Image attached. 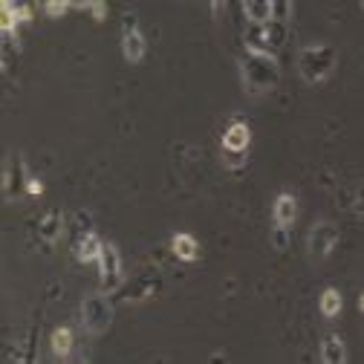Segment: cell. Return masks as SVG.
<instances>
[{"label":"cell","instance_id":"3","mask_svg":"<svg viewBox=\"0 0 364 364\" xmlns=\"http://www.w3.org/2000/svg\"><path fill=\"white\" fill-rule=\"evenodd\" d=\"M249 145H252V127L246 119H232L223 130V139H220V151L223 159L232 171H240L249 159Z\"/></svg>","mask_w":364,"mask_h":364},{"label":"cell","instance_id":"4","mask_svg":"<svg viewBox=\"0 0 364 364\" xmlns=\"http://www.w3.org/2000/svg\"><path fill=\"white\" fill-rule=\"evenodd\" d=\"M81 327L87 336H102L113 324V298L107 292H93L81 301Z\"/></svg>","mask_w":364,"mask_h":364},{"label":"cell","instance_id":"5","mask_svg":"<svg viewBox=\"0 0 364 364\" xmlns=\"http://www.w3.org/2000/svg\"><path fill=\"white\" fill-rule=\"evenodd\" d=\"M96 269H99V284H102V292L116 295V292L124 287V266H122V255H119L116 243L105 240L102 255H99V260H96Z\"/></svg>","mask_w":364,"mask_h":364},{"label":"cell","instance_id":"20","mask_svg":"<svg viewBox=\"0 0 364 364\" xmlns=\"http://www.w3.org/2000/svg\"><path fill=\"white\" fill-rule=\"evenodd\" d=\"M266 35H269L272 53H275V50L284 47L287 38H289V23H284V21H269V23H266Z\"/></svg>","mask_w":364,"mask_h":364},{"label":"cell","instance_id":"18","mask_svg":"<svg viewBox=\"0 0 364 364\" xmlns=\"http://www.w3.org/2000/svg\"><path fill=\"white\" fill-rule=\"evenodd\" d=\"M318 309H321L324 318H338L341 309H344V298L336 287H327L321 295H318Z\"/></svg>","mask_w":364,"mask_h":364},{"label":"cell","instance_id":"2","mask_svg":"<svg viewBox=\"0 0 364 364\" xmlns=\"http://www.w3.org/2000/svg\"><path fill=\"white\" fill-rule=\"evenodd\" d=\"M338 67V53L330 43H306L298 53V73L306 84H324Z\"/></svg>","mask_w":364,"mask_h":364},{"label":"cell","instance_id":"6","mask_svg":"<svg viewBox=\"0 0 364 364\" xmlns=\"http://www.w3.org/2000/svg\"><path fill=\"white\" fill-rule=\"evenodd\" d=\"M338 246V225L330 220H318L306 235V252L315 260H327Z\"/></svg>","mask_w":364,"mask_h":364},{"label":"cell","instance_id":"24","mask_svg":"<svg viewBox=\"0 0 364 364\" xmlns=\"http://www.w3.org/2000/svg\"><path fill=\"white\" fill-rule=\"evenodd\" d=\"M353 211L364 217V182H361V186L355 188V194H353Z\"/></svg>","mask_w":364,"mask_h":364},{"label":"cell","instance_id":"1","mask_svg":"<svg viewBox=\"0 0 364 364\" xmlns=\"http://www.w3.org/2000/svg\"><path fill=\"white\" fill-rule=\"evenodd\" d=\"M240 78L252 96L269 93V90H275L281 81V64L272 53H243Z\"/></svg>","mask_w":364,"mask_h":364},{"label":"cell","instance_id":"7","mask_svg":"<svg viewBox=\"0 0 364 364\" xmlns=\"http://www.w3.org/2000/svg\"><path fill=\"white\" fill-rule=\"evenodd\" d=\"M148 53V41H145V32L139 26V18L133 12H127L122 18V55L130 61V64H139Z\"/></svg>","mask_w":364,"mask_h":364},{"label":"cell","instance_id":"16","mask_svg":"<svg viewBox=\"0 0 364 364\" xmlns=\"http://www.w3.org/2000/svg\"><path fill=\"white\" fill-rule=\"evenodd\" d=\"M243 43H246V53H272L266 23H243Z\"/></svg>","mask_w":364,"mask_h":364},{"label":"cell","instance_id":"21","mask_svg":"<svg viewBox=\"0 0 364 364\" xmlns=\"http://www.w3.org/2000/svg\"><path fill=\"white\" fill-rule=\"evenodd\" d=\"M18 364H38V327L29 330V336L18 353Z\"/></svg>","mask_w":364,"mask_h":364},{"label":"cell","instance_id":"13","mask_svg":"<svg viewBox=\"0 0 364 364\" xmlns=\"http://www.w3.org/2000/svg\"><path fill=\"white\" fill-rule=\"evenodd\" d=\"M156 289H159V278H154V275H139V278L127 281V284L119 289V295H122L124 301L136 304V301H148Z\"/></svg>","mask_w":364,"mask_h":364},{"label":"cell","instance_id":"15","mask_svg":"<svg viewBox=\"0 0 364 364\" xmlns=\"http://www.w3.org/2000/svg\"><path fill=\"white\" fill-rule=\"evenodd\" d=\"M171 255H173L176 260H182V263H194V260L200 257V243H197V237L188 235V232H176V235L171 237Z\"/></svg>","mask_w":364,"mask_h":364},{"label":"cell","instance_id":"10","mask_svg":"<svg viewBox=\"0 0 364 364\" xmlns=\"http://www.w3.org/2000/svg\"><path fill=\"white\" fill-rule=\"evenodd\" d=\"M298 220V197L292 191H281L272 203V225H278V229H289Z\"/></svg>","mask_w":364,"mask_h":364},{"label":"cell","instance_id":"23","mask_svg":"<svg viewBox=\"0 0 364 364\" xmlns=\"http://www.w3.org/2000/svg\"><path fill=\"white\" fill-rule=\"evenodd\" d=\"M43 12L50 18H61L64 12H70V4H43Z\"/></svg>","mask_w":364,"mask_h":364},{"label":"cell","instance_id":"25","mask_svg":"<svg viewBox=\"0 0 364 364\" xmlns=\"http://www.w3.org/2000/svg\"><path fill=\"white\" fill-rule=\"evenodd\" d=\"M26 194H29V197H41V194H43V182H41L38 176H32V179H29V188H26Z\"/></svg>","mask_w":364,"mask_h":364},{"label":"cell","instance_id":"12","mask_svg":"<svg viewBox=\"0 0 364 364\" xmlns=\"http://www.w3.org/2000/svg\"><path fill=\"white\" fill-rule=\"evenodd\" d=\"M102 246H105V240L99 237L96 229H93V232H87V235L73 237V255H75L78 263H96L99 255H102Z\"/></svg>","mask_w":364,"mask_h":364},{"label":"cell","instance_id":"26","mask_svg":"<svg viewBox=\"0 0 364 364\" xmlns=\"http://www.w3.org/2000/svg\"><path fill=\"white\" fill-rule=\"evenodd\" d=\"M358 309H361V312H364V292H361V295H358Z\"/></svg>","mask_w":364,"mask_h":364},{"label":"cell","instance_id":"14","mask_svg":"<svg viewBox=\"0 0 364 364\" xmlns=\"http://www.w3.org/2000/svg\"><path fill=\"white\" fill-rule=\"evenodd\" d=\"M321 364H347V344L338 333H324L321 347H318Z\"/></svg>","mask_w":364,"mask_h":364},{"label":"cell","instance_id":"8","mask_svg":"<svg viewBox=\"0 0 364 364\" xmlns=\"http://www.w3.org/2000/svg\"><path fill=\"white\" fill-rule=\"evenodd\" d=\"M29 171H26V162L15 154L9 156L6 162V171H4V191H6V200H21L29 188Z\"/></svg>","mask_w":364,"mask_h":364},{"label":"cell","instance_id":"11","mask_svg":"<svg viewBox=\"0 0 364 364\" xmlns=\"http://www.w3.org/2000/svg\"><path fill=\"white\" fill-rule=\"evenodd\" d=\"M67 229V217L58 211V208H50V211H43L41 220H38V237L47 243V246H55L61 240Z\"/></svg>","mask_w":364,"mask_h":364},{"label":"cell","instance_id":"22","mask_svg":"<svg viewBox=\"0 0 364 364\" xmlns=\"http://www.w3.org/2000/svg\"><path fill=\"white\" fill-rule=\"evenodd\" d=\"M272 246L278 252H287L289 249V229H278V225H272Z\"/></svg>","mask_w":364,"mask_h":364},{"label":"cell","instance_id":"9","mask_svg":"<svg viewBox=\"0 0 364 364\" xmlns=\"http://www.w3.org/2000/svg\"><path fill=\"white\" fill-rule=\"evenodd\" d=\"M29 21H32L29 6L12 4V0H4V4H0V35H18V29Z\"/></svg>","mask_w":364,"mask_h":364},{"label":"cell","instance_id":"17","mask_svg":"<svg viewBox=\"0 0 364 364\" xmlns=\"http://www.w3.org/2000/svg\"><path fill=\"white\" fill-rule=\"evenodd\" d=\"M73 347H75V333H73V327H55L53 330V336H50V350H53V355L55 358H70V353H73Z\"/></svg>","mask_w":364,"mask_h":364},{"label":"cell","instance_id":"19","mask_svg":"<svg viewBox=\"0 0 364 364\" xmlns=\"http://www.w3.org/2000/svg\"><path fill=\"white\" fill-rule=\"evenodd\" d=\"M246 18V23H269L272 21V4L269 0H249V4L237 6Z\"/></svg>","mask_w":364,"mask_h":364}]
</instances>
